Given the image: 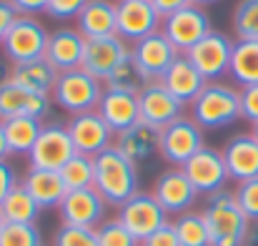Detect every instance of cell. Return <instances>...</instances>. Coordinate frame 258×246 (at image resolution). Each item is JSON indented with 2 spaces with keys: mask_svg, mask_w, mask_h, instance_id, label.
Segmentation results:
<instances>
[{
  "mask_svg": "<svg viewBox=\"0 0 258 246\" xmlns=\"http://www.w3.org/2000/svg\"><path fill=\"white\" fill-rule=\"evenodd\" d=\"M163 35L175 45L178 53H188L198 40H203L213 28H211V15L201 8V5H185L180 10L171 13L168 18H163V25H161Z\"/></svg>",
  "mask_w": 258,
  "mask_h": 246,
  "instance_id": "obj_6",
  "label": "cell"
},
{
  "mask_svg": "<svg viewBox=\"0 0 258 246\" xmlns=\"http://www.w3.org/2000/svg\"><path fill=\"white\" fill-rule=\"evenodd\" d=\"M48 38L50 33L43 28V23L35 15H18L3 40V53L10 63L38 61L45 56Z\"/></svg>",
  "mask_w": 258,
  "mask_h": 246,
  "instance_id": "obj_5",
  "label": "cell"
},
{
  "mask_svg": "<svg viewBox=\"0 0 258 246\" xmlns=\"http://www.w3.org/2000/svg\"><path fill=\"white\" fill-rule=\"evenodd\" d=\"M58 173H60V178H63V183H66V191L90 188V186H93V176H95L93 159H90V156H83V154H76Z\"/></svg>",
  "mask_w": 258,
  "mask_h": 246,
  "instance_id": "obj_33",
  "label": "cell"
},
{
  "mask_svg": "<svg viewBox=\"0 0 258 246\" xmlns=\"http://www.w3.org/2000/svg\"><path fill=\"white\" fill-rule=\"evenodd\" d=\"M98 246H141V241L118 221V219H108L103 221L98 229Z\"/></svg>",
  "mask_w": 258,
  "mask_h": 246,
  "instance_id": "obj_36",
  "label": "cell"
},
{
  "mask_svg": "<svg viewBox=\"0 0 258 246\" xmlns=\"http://www.w3.org/2000/svg\"><path fill=\"white\" fill-rule=\"evenodd\" d=\"M183 171L190 178L198 196H213L226 188V181H231L226 161H223V151L211 149V146H203L190 161H185Z\"/></svg>",
  "mask_w": 258,
  "mask_h": 246,
  "instance_id": "obj_12",
  "label": "cell"
},
{
  "mask_svg": "<svg viewBox=\"0 0 258 246\" xmlns=\"http://www.w3.org/2000/svg\"><path fill=\"white\" fill-rule=\"evenodd\" d=\"M66 126H68V133L73 138L76 154H83V156H90V159L98 156L100 151L110 149L113 141H115V133L108 128V123L100 118L98 111L71 116Z\"/></svg>",
  "mask_w": 258,
  "mask_h": 246,
  "instance_id": "obj_14",
  "label": "cell"
},
{
  "mask_svg": "<svg viewBox=\"0 0 258 246\" xmlns=\"http://www.w3.org/2000/svg\"><path fill=\"white\" fill-rule=\"evenodd\" d=\"M0 246H45L38 224H5Z\"/></svg>",
  "mask_w": 258,
  "mask_h": 246,
  "instance_id": "obj_35",
  "label": "cell"
},
{
  "mask_svg": "<svg viewBox=\"0 0 258 246\" xmlns=\"http://www.w3.org/2000/svg\"><path fill=\"white\" fill-rule=\"evenodd\" d=\"M3 229H5V219H3V214H0V234H3Z\"/></svg>",
  "mask_w": 258,
  "mask_h": 246,
  "instance_id": "obj_49",
  "label": "cell"
},
{
  "mask_svg": "<svg viewBox=\"0 0 258 246\" xmlns=\"http://www.w3.org/2000/svg\"><path fill=\"white\" fill-rule=\"evenodd\" d=\"M151 193L156 196V201L163 206L166 214H175V216L193 211V206L198 201V191L193 188L190 178L185 176V171L180 166H171L163 173H158Z\"/></svg>",
  "mask_w": 258,
  "mask_h": 246,
  "instance_id": "obj_11",
  "label": "cell"
},
{
  "mask_svg": "<svg viewBox=\"0 0 258 246\" xmlns=\"http://www.w3.org/2000/svg\"><path fill=\"white\" fill-rule=\"evenodd\" d=\"M203 146V128L190 116H180L161 128V156L171 166L183 168L185 161H190Z\"/></svg>",
  "mask_w": 258,
  "mask_h": 246,
  "instance_id": "obj_7",
  "label": "cell"
},
{
  "mask_svg": "<svg viewBox=\"0 0 258 246\" xmlns=\"http://www.w3.org/2000/svg\"><path fill=\"white\" fill-rule=\"evenodd\" d=\"M18 183H20V178H18L15 166L10 164V161H0V204L5 201V196H8Z\"/></svg>",
  "mask_w": 258,
  "mask_h": 246,
  "instance_id": "obj_42",
  "label": "cell"
},
{
  "mask_svg": "<svg viewBox=\"0 0 258 246\" xmlns=\"http://www.w3.org/2000/svg\"><path fill=\"white\" fill-rule=\"evenodd\" d=\"M3 128H5V138L10 146V156H28L43 131V121L18 116V118L3 121Z\"/></svg>",
  "mask_w": 258,
  "mask_h": 246,
  "instance_id": "obj_28",
  "label": "cell"
},
{
  "mask_svg": "<svg viewBox=\"0 0 258 246\" xmlns=\"http://www.w3.org/2000/svg\"><path fill=\"white\" fill-rule=\"evenodd\" d=\"M88 0H48L45 13L55 20H76Z\"/></svg>",
  "mask_w": 258,
  "mask_h": 246,
  "instance_id": "obj_39",
  "label": "cell"
},
{
  "mask_svg": "<svg viewBox=\"0 0 258 246\" xmlns=\"http://www.w3.org/2000/svg\"><path fill=\"white\" fill-rule=\"evenodd\" d=\"M113 146L133 164L151 161L153 156H161V128L148 121H136L131 128L115 136Z\"/></svg>",
  "mask_w": 258,
  "mask_h": 246,
  "instance_id": "obj_20",
  "label": "cell"
},
{
  "mask_svg": "<svg viewBox=\"0 0 258 246\" xmlns=\"http://www.w3.org/2000/svg\"><path fill=\"white\" fill-rule=\"evenodd\" d=\"M76 156L73 138L68 133V126L63 123H43V131L28 154V161L33 168H48V171H60Z\"/></svg>",
  "mask_w": 258,
  "mask_h": 246,
  "instance_id": "obj_9",
  "label": "cell"
},
{
  "mask_svg": "<svg viewBox=\"0 0 258 246\" xmlns=\"http://www.w3.org/2000/svg\"><path fill=\"white\" fill-rule=\"evenodd\" d=\"M131 56H133V61L141 68V73L148 81H161L166 76V71L173 66V61L178 56H183V53L175 51V45L163 35V30H158V33L133 43L131 45Z\"/></svg>",
  "mask_w": 258,
  "mask_h": 246,
  "instance_id": "obj_15",
  "label": "cell"
},
{
  "mask_svg": "<svg viewBox=\"0 0 258 246\" xmlns=\"http://www.w3.org/2000/svg\"><path fill=\"white\" fill-rule=\"evenodd\" d=\"M233 33L238 40H258V0H238L233 8Z\"/></svg>",
  "mask_w": 258,
  "mask_h": 246,
  "instance_id": "obj_34",
  "label": "cell"
},
{
  "mask_svg": "<svg viewBox=\"0 0 258 246\" xmlns=\"http://www.w3.org/2000/svg\"><path fill=\"white\" fill-rule=\"evenodd\" d=\"M151 3H153V8L158 10L161 18H168L171 13L185 8V5H190V0H151Z\"/></svg>",
  "mask_w": 258,
  "mask_h": 246,
  "instance_id": "obj_45",
  "label": "cell"
},
{
  "mask_svg": "<svg viewBox=\"0 0 258 246\" xmlns=\"http://www.w3.org/2000/svg\"><path fill=\"white\" fill-rule=\"evenodd\" d=\"M193 5H201V8H206V5H213V3H218V0H190Z\"/></svg>",
  "mask_w": 258,
  "mask_h": 246,
  "instance_id": "obj_48",
  "label": "cell"
},
{
  "mask_svg": "<svg viewBox=\"0 0 258 246\" xmlns=\"http://www.w3.org/2000/svg\"><path fill=\"white\" fill-rule=\"evenodd\" d=\"M103 90H105L103 81H98L83 68H73V71L58 73V81L53 85L50 98L66 113L78 116V113H90L98 108Z\"/></svg>",
  "mask_w": 258,
  "mask_h": 246,
  "instance_id": "obj_4",
  "label": "cell"
},
{
  "mask_svg": "<svg viewBox=\"0 0 258 246\" xmlns=\"http://www.w3.org/2000/svg\"><path fill=\"white\" fill-rule=\"evenodd\" d=\"M231 53H233V40L226 33L211 30L203 40H198L185 56L188 61L198 68V73L206 81H218L228 73L231 68Z\"/></svg>",
  "mask_w": 258,
  "mask_h": 246,
  "instance_id": "obj_10",
  "label": "cell"
},
{
  "mask_svg": "<svg viewBox=\"0 0 258 246\" xmlns=\"http://www.w3.org/2000/svg\"><path fill=\"white\" fill-rule=\"evenodd\" d=\"M148 83V78L141 73L138 63L133 61V56H128L125 61H120L115 66V71L103 81L105 88H113V90H125V93H138L143 85Z\"/></svg>",
  "mask_w": 258,
  "mask_h": 246,
  "instance_id": "obj_32",
  "label": "cell"
},
{
  "mask_svg": "<svg viewBox=\"0 0 258 246\" xmlns=\"http://www.w3.org/2000/svg\"><path fill=\"white\" fill-rule=\"evenodd\" d=\"M50 246H98V234H95V229L60 224L53 234Z\"/></svg>",
  "mask_w": 258,
  "mask_h": 246,
  "instance_id": "obj_37",
  "label": "cell"
},
{
  "mask_svg": "<svg viewBox=\"0 0 258 246\" xmlns=\"http://www.w3.org/2000/svg\"><path fill=\"white\" fill-rule=\"evenodd\" d=\"M180 246H211V234L201 211H185L173 221Z\"/></svg>",
  "mask_w": 258,
  "mask_h": 246,
  "instance_id": "obj_31",
  "label": "cell"
},
{
  "mask_svg": "<svg viewBox=\"0 0 258 246\" xmlns=\"http://www.w3.org/2000/svg\"><path fill=\"white\" fill-rule=\"evenodd\" d=\"M131 56V45L120 35H105V38H86L83 63L81 68L95 76L98 81H105L120 61Z\"/></svg>",
  "mask_w": 258,
  "mask_h": 246,
  "instance_id": "obj_18",
  "label": "cell"
},
{
  "mask_svg": "<svg viewBox=\"0 0 258 246\" xmlns=\"http://www.w3.org/2000/svg\"><path fill=\"white\" fill-rule=\"evenodd\" d=\"M141 244L143 239H148L156 229H161L163 224H168V214L163 211V206L156 201V196L151 191H138L136 196H131L115 216Z\"/></svg>",
  "mask_w": 258,
  "mask_h": 246,
  "instance_id": "obj_8",
  "label": "cell"
},
{
  "mask_svg": "<svg viewBox=\"0 0 258 246\" xmlns=\"http://www.w3.org/2000/svg\"><path fill=\"white\" fill-rule=\"evenodd\" d=\"M93 188L103 196L108 206L120 209L131 196H136L138 188V164L125 159L115 146L100 151L93 156Z\"/></svg>",
  "mask_w": 258,
  "mask_h": 246,
  "instance_id": "obj_1",
  "label": "cell"
},
{
  "mask_svg": "<svg viewBox=\"0 0 258 246\" xmlns=\"http://www.w3.org/2000/svg\"><path fill=\"white\" fill-rule=\"evenodd\" d=\"M161 83L171 90L183 106H190L198 98V93L206 88L208 81L198 73V68L188 61V56H178L173 61V66L166 71V76L161 78Z\"/></svg>",
  "mask_w": 258,
  "mask_h": 246,
  "instance_id": "obj_26",
  "label": "cell"
},
{
  "mask_svg": "<svg viewBox=\"0 0 258 246\" xmlns=\"http://www.w3.org/2000/svg\"><path fill=\"white\" fill-rule=\"evenodd\" d=\"M10 5L18 10V15H38L45 13L48 0H10Z\"/></svg>",
  "mask_w": 258,
  "mask_h": 246,
  "instance_id": "obj_44",
  "label": "cell"
},
{
  "mask_svg": "<svg viewBox=\"0 0 258 246\" xmlns=\"http://www.w3.org/2000/svg\"><path fill=\"white\" fill-rule=\"evenodd\" d=\"M23 188L35 199V204L45 211V209H58L63 196L68 193L66 191V183L60 178L58 171H48V168H28L25 176H23Z\"/></svg>",
  "mask_w": 258,
  "mask_h": 246,
  "instance_id": "obj_25",
  "label": "cell"
},
{
  "mask_svg": "<svg viewBox=\"0 0 258 246\" xmlns=\"http://www.w3.org/2000/svg\"><path fill=\"white\" fill-rule=\"evenodd\" d=\"M76 28L83 38H105L118 35V3L113 0H88L81 15L76 18Z\"/></svg>",
  "mask_w": 258,
  "mask_h": 246,
  "instance_id": "obj_24",
  "label": "cell"
},
{
  "mask_svg": "<svg viewBox=\"0 0 258 246\" xmlns=\"http://www.w3.org/2000/svg\"><path fill=\"white\" fill-rule=\"evenodd\" d=\"M238 206L243 209V214L251 219V221H258V176L256 178H248V181H241L233 191Z\"/></svg>",
  "mask_w": 258,
  "mask_h": 246,
  "instance_id": "obj_38",
  "label": "cell"
},
{
  "mask_svg": "<svg viewBox=\"0 0 258 246\" xmlns=\"http://www.w3.org/2000/svg\"><path fill=\"white\" fill-rule=\"evenodd\" d=\"M190 118L203 131L236 123L241 118V90L221 81L206 83V88L190 103Z\"/></svg>",
  "mask_w": 258,
  "mask_h": 246,
  "instance_id": "obj_3",
  "label": "cell"
},
{
  "mask_svg": "<svg viewBox=\"0 0 258 246\" xmlns=\"http://www.w3.org/2000/svg\"><path fill=\"white\" fill-rule=\"evenodd\" d=\"M5 78L18 83V85H23L25 90L50 95L53 93V85L58 81V71L45 58H38V61H28V63H13Z\"/></svg>",
  "mask_w": 258,
  "mask_h": 246,
  "instance_id": "obj_27",
  "label": "cell"
},
{
  "mask_svg": "<svg viewBox=\"0 0 258 246\" xmlns=\"http://www.w3.org/2000/svg\"><path fill=\"white\" fill-rule=\"evenodd\" d=\"M40 206L35 204V199L23 188V183H18L5 201L0 204V214L5 219V224H35L40 216Z\"/></svg>",
  "mask_w": 258,
  "mask_h": 246,
  "instance_id": "obj_30",
  "label": "cell"
},
{
  "mask_svg": "<svg viewBox=\"0 0 258 246\" xmlns=\"http://www.w3.org/2000/svg\"><path fill=\"white\" fill-rule=\"evenodd\" d=\"M8 156H10V146H8L5 128H3V121H0V161H8Z\"/></svg>",
  "mask_w": 258,
  "mask_h": 246,
  "instance_id": "obj_46",
  "label": "cell"
},
{
  "mask_svg": "<svg viewBox=\"0 0 258 246\" xmlns=\"http://www.w3.org/2000/svg\"><path fill=\"white\" fill-rule=\"evenodd\" d=\"M163 18L151 0H118V35L125 43H138L158 33Z\"/></svg>",
  "mask_w": 258,
  "mask_h": 246,
  "instance_id": "obj_13",
  "label": "cell"
},
{
  "mask_svg": "<svg viewBox=\"0 0 258 246\" xmlns=\"http://www.w3.org/2000/svg\"><path fill=\"white\" fill-rule=\"evenodd\" d=\"M141 246H180V239H178V231H175L173 221L163 224L161 229H156L148 239H143Z\"/></svg>",
  "mask_w": 258,
  "mask_h": 246,
  "instance_id": "obj_41",
  "label": "cell"
},
{
  "mask_svg": "<svg viewBox=\"0 0 258 246\" xmlns=\"http://www.w3.org/2000/svg\"><path fill=\"white\" fill-rule=\"evenodd\" d=\"M223 161L228 178L241 183L258 176V138L253 133H236L223 146Z\"/></svg>",
  "mask_w": 258,
  "mask_h": 246,
  "instance_id": "obj_22",
  "label": "cell"
},
{
  "mask_svg": "<svg viewBox=\"0 0 258 246\" xmlns=\"http://www.w3.org/2000/svg\"><path fill=\"white\" fill-rule=\"evenodd\" d=\"M228 76L241 88L258 83V40H236L233 43Z\"/></svg>",
  "mask_w": 258,
  "mask_h": 246,
  "instance_id": "obj_29",
  "label": "cell"
},
{
  "mask_svg": "<svg viewBox=\"0 0 258 246\" xmlns=\"http://www.w3.org/2000/svg\"><path fill=\"white\" fill-rule=\"evenodd\" d=\"M15 18H18V10L10 5V0H0V45H3L10 25L15 23Z\"/></svg>",
  "mask_w": 258,
  "mask_h": 246,
  "instance_id": "obj_43",
  "label": "cell"
},
{
  "mask_svg": "<svg viewBox=\"0 0 258 246\" xmlns=\"http://www.w3.org/2000/svg\"><path fill=\"white\" fill-rule=\"evenodd\" d=\"M243 246H258V221H251V229L246 234V244Z\"/></svg>",
  "mask_w": 258,
  "mask_h": 246,
  "instance_id": "obj_47",
  "label": "cell"
},
{
  "mask_svg": "<svg viewBox=\"0 0 258 246\" xmlns=\"http://www.w3.org/2000/svg\"><path fill=\"white\" fill-rule=\"evenodd\" d=\"M203 219L211 234V246H243L251 229V219L238 206L233 191H218L208 196L203 206Z\"/></svg>",
  "mask_w": 258,
  "mask_h": 246,
  "instance_id": "obj_2",
  "label": "cell"
},
{
  "mask_svg": "<svg viewBox=\"0 0 258 246\" xmlns=\"http://www.w3.org/2000/svg\"><path fill=\"white\" fill-rule=\"evenodd\" d=\"M241 118L248 123H258V83L241 88Z\"/></svg>",
  "mask_w": 258,
  "mask_h": 246,
  "instance_id": "obj_40",
  "label": "cell"
},
{
  "mask_svg": "<svg viewBox=\"0 0 258 246\" xmlns=\"http://www.w3.org/2000/svg\"><path fill=\"white\" fill-rule=\"evenodd\" d=\"M183 103L161 81H148L138 90V113L141 121H148L158 128H166L183 116Z\"/></svg>",
  "mask_w": 258,
  "mask_h": 246,
  "instance_id": "obj_19",
  "label": "cell"
},
{
  "mask_svg": "<svg viewBox=\"0 0 258 246\" xmlns=\"http://www.w3.org/2000/svg\"><path fill=\"white\" fill-rule=\"evenodd\" d=\"M50 108H53V98L50 95L25 90L23 85L8 81V78L0 81V121L18 118V116L43 121L50 113Z\"/></svg>",
  "mask_w": 258,
  "mask_h": 246,
  "instance_id": "obj_16",
  "label": "cell"
},
{
  "mask_svg": "<svg viewBox=\"0 0 258 246\" xmlns=\"http://www.w3.org/2000/svg\"><path fill=\"white\" fill-rule=\"evenodd\" d=\"M105 209L108 204L103 196L90 186V188H78L68 191L58 206L60 221L71 226H86V229H98L105 221Z\"/></svg>",
  "mask_w": 258,
  "mask_h": 246,
  "instance_id": "obj_17",
  "label": "cell"
},
{
  "mask_svg": "<svg viewBox=\"0 0 258 246\" xmlns=\"http://www.w3.org/2000/svg\"><path fill=\"white\" fill-rule=\"evenodd\" d=\"M251 133H253V136H256V138H258V123H256V126H253V131H251Z\"/></svg>",
  "mask_w": 258,
  "mask_h": 246,
  "instance_id": "obj_50",
  "label": "cell"
},
{
  "mask_svg": "<svg viewBox=\"0 0 258 246\" xmlns=\"http://www.w3.org/2000/svg\"><path fill=\"white\" fill-rule=\"evenodd\" d=\"M95 111L100 113V118L108 123V128H110L115 136L123 133L125 128H131L136 121H141V113H138V93H125V90L105 88Z\"/></svg>",
  "mask_w": 258,
  "mask_h": 246,
  "instance_id": "obj_23",
  "label": "cell"
},
{
  "mask_svg": "<svg viewBox=\"0 0 258 246\" xmlns=\"http://www.w3.org/2000/svg\"><path fill=\"white\" fill-rule=\"evenodd\" d=\"M83 51H86V38L78 28H55L48 38V48L43 58L58 73H66V71L81 68Z\"/></svg>",
  "mask_w": 258,
  "mask_h": 246,
  "instance_id": "obj_21",
  "label": "cell"
}]
</instances>
